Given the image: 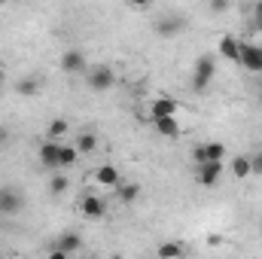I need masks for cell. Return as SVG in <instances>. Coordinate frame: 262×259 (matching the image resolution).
I'll use <instances>...</instances> for the list:
<instances>
[{
	"label": "cell",
	"instance_id": "1",
	"mask_svg": "<svg viewBox=\"0 0 262 259\" xmlns=\"http://www.w3.org/2000/svg\"><path fill=\"white\" fill-rule=\"evenodd\" d=\"M213 76H216V58H213V55H198L195 67H192V92L204 95V92L210 89Z\"/></svg>",
	"mask_w": 262,
	"mask_h": 259
},
{
	"label": "cell",
	"instance_id": "2",
	"mask_svg": "<svg viewBox=\"0 0 262 259\" xmlns=\"http://www.w3.org/2000/svg\"><path fill=\"white\" fill-rule=\"evenodd\" d=\"M85 79H89V89L95 95H101V92H107V89L116 85V73H113L110 64H95L92 70H85Z\"/></svg>",
	"mask_w": 262,
	"mask_h": 259
},
{
	"label": "cell",
	"instance_id": "3",
	"mask_svg": "<svg viewBox=\"0 0 262 259\" xmlns=\"http://www.w3.org/2000/svg\"><path fill=\"white\" fill-rule=\"evenodd\" d=\"M180 31H186V15L183 12H168V15H159L156 18V34L162 40H171L177 37Z\"/></svg>",
	"mask_w": 262,
	"mask_h": 259
},
{
	"label": "cell",
	"instance_id": "4",
	"mask_svg": "<svg viewBox=\"0 0 262 259\" xmlns=\"http://www.w3.org/2000/svg\"><path fill=\"white\" fill-rule=\"evenodd\" d=\"M79 250H82V235H76V232H64V235H58V241L52 244L49 256L52 259H64V256L79 253Z\"/></svg>",
	"mask_w": 262,
	"mask_h": 259
},
{
	"label": "cell",
	"instance_id": "5",
	"mask_svg": "<svg viewBox=\"0 0 262 259\" xmlns=\"http://www.w3.org/2000/svg\"><path fill=\"white\" fill-rule=\"evenodd\" d=\"M25 207V195L15 186H0V217H18Z\"/></svg>",
	"mask_w": 262,
	"mask_h": 259
},
{
	"label": "cell",
	"instance_id": "6",
	"mask_svg": "<svg viewBox=\"0 0 262 259\" xmlns=\"http://www.w3.org/2000/svg\"><path fill=\"white\" fill-rule=\"evenodd\" d=\"M238 64L247 73H262V43H241Z\"/></svg>",
	"mask_w": 262,
	"mask_h": 259
},
{
	"label": "cell",
	"instance_id": "7",
	"mask_svg": "<svg viewBox=\"0 0 262 259\" xmlns=\"http://www.w3.org/2000/svg\"><path fill=\"white\" fill-rule=\"evenodd\" d=\"M177 113H180V104H177V98L159 95V98H152V104H149V119H162V116H177Z\"/></svg>",
	"mask_w": 262,
	"mask_h": 259
},
{
	"label": "cell",
	"instance_id": "8",
	"mask_svg": "<svg viewBox=\"0 0 262 259\" xmlns=\"http://www.w3.org/2000/svg\"><path fill=\"white\" fill-rule=\"evenodd\" d=\"M192 159H195V165H201V162H223V159H226V146L216 143V140L201 143V146L192 149Z\"/></svg>",
	"mask_w": 262,
	"mask_h": 259
},
{
	"label": "cell",
	"instance_id": "9",
	"mask_svg": "<svg viewBox=\"0 0 262 259\" xmlns=\"http://www.w3.org/2000/svg\"><path fill=\"white\" fill-rule=\"evenodd\" d=\"M195 177L204 189H213V186L220 183V177H223V162H201Z\"/></svg>",
	"mask_w": 262,
	"mask_h": 259
},
{
	"label": "cell",
	"instance_id": "10",
	"mask_svg": "<svg viewBox=\"0 0 262 259\" xmlns=\"http://www.w3.org/2000/svg\"><path fill=\"white\" fill-rule=\"evenodd\" d=\"M79 210H82V217H85V220H101V217L107 213V204H104V198H101V195L89 192V195H82V198H79Z\"/></svg>",
	"mask_w": 262,
	"mask_h": 259
},
{
	"label": "cell",
	"instance_id": "11",
	"mask_svg": "<svg viewBox=\"0 0 262 259\" xmlns=\"http://www.w3.org/2000/svg\"><path fill=\"white\" fill-rule=\"evenodd\" d=\"M58 64H61V70L70 73V76H79V73H85V70H89V61H85V55H82L79 49H67Z\"/></svg>",
	"mask_w": 262,
	"mask_h": 259
},
{
	"label": "cell",
	"instance_id": "12",
	"mask_svg": "<svg viewBox=\"0 0 262 259\" xmlns=\"http://www.w3.org/2000/svg\"><path fill=\"white\" fill-rule=\"evenodd\" d=\"M58 146H61V140H49V137L40 143L37 156H40V165H43V168H49V171H58Z\"/></svg>",
	"mask_w": 262,
	"mask_h": 259
},
{
	"label": "cell",
	"instance_id": "13",
	"mask_svg": "<svg viewBox=\"0 0 262 259\" xmlns=\"http://www.w3.org/2000/svg\"><path fill=\"white\" fill-rule=\"evenodd\" d=\"M149 122H152L159 137H168V140L180 137V119L177 116H162V119H149Z\"/></svg>",
	"mask_w": 262,
	"mask_h": 259
},
{
	"label": "cell",
	"instance_id": "14",
	"mask_svg": "<svg viewBox=\"0 0 262 259\" xmlns=\"http://www.w3.org/2000/svg\"><path fill=\"white\" fill-rule=\"evenodd\" d=\"M220 55H223L226 61L238 64V55H241V40H238V37H232V34L220 37Z\"/></svg>",
	"mask_w": 262,
	"mask_h": 259
},
{
	"label": "cell",
	"instance_id": "15",
	"mask_svg": "<svg viewBox=\"0 0 262 259\" xmlns=\"http://www.w3.org/2000/svg\"><path fill=\"white\" fill-rule=\"evenodd\" d=\"M95 180H98V186H107V189H116L122 177H119V171H116V168H113V165L107 162V165H101V168L95 171Z\"/></svg>",
	"mask_w": 262,
	"mask_h": 259
},
{
	"label": "cell",
	"instance_id": "16",
	"mask_svg": "<svg viewBox=\"0 0 262 259\" xmlns=\"http://www.w3.org/2000/svg\"><path fill=\"white\" fill-rule=\"evenodd\" d=\"M73 143H76L79 156H92V153L98 149V134H95V131H79Z\"/></svg>",
	"mask_w": 262,
	"mask_h": 259
},
{
	"label": "cell",
	"instance_id": "17",
	"mask_svg": "<svg viewBox=\"0 0 262 259\" xmlns=\"http://www.w3.org/2000/svg\"><path fill=\"white\" fill-rule=\"evenodd\" d=\"M76 162H79L76 143H64V140H61V146H58V168H73Z\"/></svg>",
	"mask_w": 262,
	"mask_h": 259
},
{
	"label": "cell",
	"instance_id": "18",
	"mask_svg": "<svg viewBox=\"0 0 262 259\" xmlns=\"http://www.w3.org/2000/svg\"><path fill=\"white\" fill-rule=\"evenodd\" d=\"M229 171H232L235 180H247V177H253V174H250V156H235V159L229 162Z\"/></svg>",
	"mask_w": 262,
	"mask_h": 259
},
{
	"label": "cell",
	"instance_id": "19",
	"mask_svg": "<svg viewBox=\"0 0 262 259\" xmlns=\"http://www.w3.org/2000/svg\"><path fill=\"white\" fill-rule=\"evenodd\" d=\"M15 92H18L21 98H34V95H40V79H37V76H21V79L15 82Z\"/></svg>",
	"mask_w": 262,
	"mask_h": 259
},
{
	"label": "cell",
	"instance_id": "20",
	"mask_svg": "<svg viewBox=\"0 0 262 259\" xmlns=\"http://www.w3.org/2000/svg\"><path fill=\"white\" fill-rule=\"evenodd\" d=\"M183 253H186V247L180 241H168V244L156 247V256L159 259H174V256H183Z\"/></svg>",
	"mask_w": 262,
	"mask_h": 259
},
{
	"label": "cell",
	"instance_id": "21",
	"mask_svg": "<svg viewBox=\"0 0 262 259\" xmlns=\"http://www.w3.org/2000/svg\"><path fill=\"white\" fill-rule=\"evenodd\" d=\"M116 195H119V201H122V204H131V201H137V195H140V186H137V183H122V180H119V186H116Z\"/></svg>",
	"mask_w": 262,
	"mask_h": 259
},
{
	"label": "cell",
	"instance_id": "22",
	"mask_svg": "<svg viewBox=\"0 0 262 259\" xmlns=\"http://www.w3.org/2000/svg\"><path fill=\"white\" fill-rule=\"evenodd\" d=\"M67 128H70L67 119H52L49 128H46V137H49V140H61V137L67 134Z\"/></svg>",
	"mask_w": 262,
	"mask_h": 259
},
{
	"label": "cell",
	"instance_id": "23",
	"mask_svg": "<svg viewBox=\"0 0 262 259\" xmlns=\"http://www.w3.org/2000/svg\"><path fill=\"white\" fill-rule=\"evenodd\" d=\"M67 186H70V183H67V177L55 171V174H52V180H49V192H52V195H61Z\"/></svg>",
	"mask_w": 262,
	"mask_h": 259
},
{
	"label": "cell",
	"instance_id": "24",
	"mask_svg": "<svg viewBox=\"0 0 262 259\" xmlns=\"http://www.w3.org/2000/svg\"><path fill=\"white\" fill-rule=\"evenodd\" d=\"M250 25H253V31H259L262 34V0L253 3V12H250Z\"/></svg>",
	"mask_w": 262,
	"mask_h": 259
},
{
	"label": "cell",
	"instance_id": "25",
	"mask_svg": "<svg viewBox=\"0 0 262 259\" xmlns=\"http://www.w3.org/2000/svg\"><path fill=\"white\" fill-rule=\"evenodd\" d=\"M250 174H253V177H262V149H256V153L250 156Z\"/></svg>",
	"mask_w": 262,
	"mask_h": 259
},
{
	"label": "cell",
	"instance_id": "26",
	"mask_svg": "<svg viewBox=\"0 0 262 259\" xmlns=\"http://www.w3.org/2000/svg\"><path fill=\"white\" fill-rule=\"evenodd\" d=\"M229 3H232V0H207L210 12H226V9H229Z\"/></svg>",
	"mask_w": 262,
	"mask_h": 259
},
{
	"label": "cell",
	"instance_id": "27",
	"mask_svg": "<svg viewBox=\"0 0 262 259\" xmlns=\"http://www.w3.org/2000/svg\"><path fill=\"white\" fill-rule=\"evenodd\" d=\"M9 140H12V131H9V125H0V149H3V146H9Z\"/></svg>",
	"mask_w": 262,
	"mask_h": 259
},
{
	"label": "cell",
	"instance_id": "28",
	"mask_svg": "<svg viewBox=\"0 0 262 259\" xmlns=\"http://www.w3.org/2000/svg\"><path fill=\"white\" fill-rule=\"evenodd\" d=\"M131 6H134V9H146V6H149V3H152V0H128Z\"/></svg>",
	"mask_w": 262,
	"mask_h": 259
},
{
	"label": "cell",
	"instance_id": "29",
	"mask_svg": "<svg viewBox=\"0 0 262 259\" xmlns=\"http://www.w3.org/2000/svg\"><path fill=\"white\" fill-rule=\"evenodd\" d=\"M3 79H6V73H3V67H0V82H3Z\"/></svg>",
	"mask_w": 262,
	"mask_h": 259
},
{
	"label": "cell",
	"instance_id": "30",
	"mask_svg": "<svg viewBox=\"0 0 262 259\" xmlns=\"http://www.w3.org/2000/svg\"><path fill=\"white\" fill-rule=\"evenodd\" d=\"M259 107H262V89H259Z\"/></svg>",
	"mask_w": 262,
	"mask_h": 259
}]
</instances>
